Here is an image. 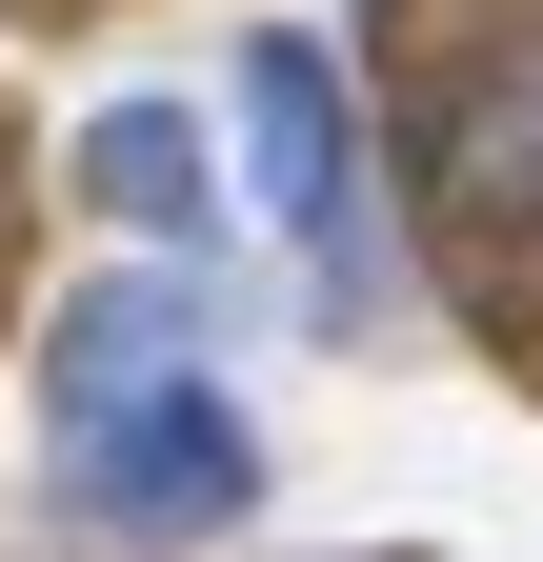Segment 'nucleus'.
I'll return each instance as SVG.
<instances>
[{"label": "nucleus", "mask_w": 543, "mask_h": 562, "mask_svg": "<svg viewBox=\"0 0 543 562\" xmlns=\"http://www.w3.org/2000/svg\"><path fill=\"white\" fill-rule=\"evenodd\" d=\"M60 503H81L101 542H222L262 503V422L222 402V362L81 382V402H60Z\"/></svg>", "instance_id": "obj_1"}, {"label": "nucleus", "mask_w": 543, "mask_h": 562, "mask_svg": "<svg viewBox=\"0 0 543 562\" xmlns=\"http://www.w3.org/2000/svg\"><path fill=\"white\" fill-rule=\"evenodd\" d=\"M242 181H262V222L363 302V101H343V60H322L302 21L242 41Z\"/></svg>", "instance_id": "obj_2"}, {"label": "nucleus", "mask_w": 543, "mask_h": 562, "mask_svg": "<svg viewBox=\"0 0 543 562\" xmlns=\"http://www.w3.org/2000/svg\"><path fill=\"white\" fill-rule=\"evenodd\" d=\"M81 181H101V222H142L162 261L222 222V161H201V121H181V101H101V121H81Z\"/></svg>", "instance_id": "obj_3"}, {"label": "nucleus", "mask_w": 543, "mask_h": 562, "mask_svg": "<svg viewBox=\"0 0 543 562\" xmlns=\"http://www.w3.org/2000/svg\"><path fill=\"white\" fill-rule=\"evenodd\" d=\"M443 222L463 241H523L543 222V81H463V121H443Z\"/></svg>", "instance_id": "obj_4"}]
</instances>
